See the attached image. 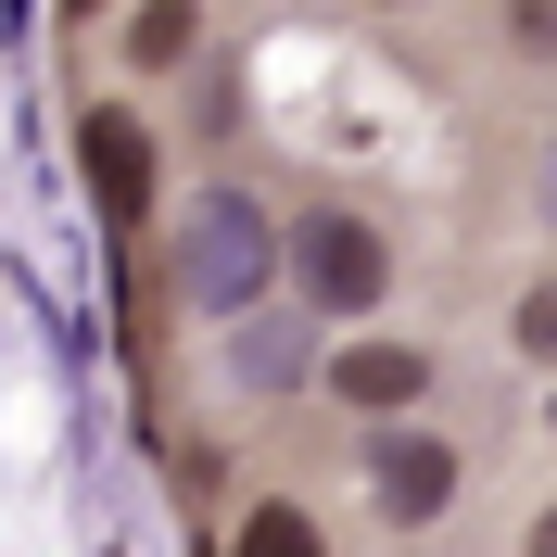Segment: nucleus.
Segmentation results:
<instances>
[{"label":"nucleus","mask_w":557,"mask_h":557,"mask_svg":"<svg viewBox=\"0 0 557 557\" xmlns=\"http://www.w3.org/2000/svg\"><path fill=\"white\" fill-rule=\"evenodd\" d=\"M292 278H305V305L368 317L393 292V242L368 228V215H305V228H292Z\"/></svg>","instance_id":"1"},{"label":"nucleus","mask_w":557,"mask_h":557,"mask_svg":"<svg viewBox=\"0 0 557 557\" xmlns=\"http://www.w3.org/2000/svg\"><path fill=\"white\" fill-rule=\"evenodd\" d=\"M267 215L242 203V190H203V203H190V253H177V267H190V292H203V305H253V292H267Z\"/></svg>","instance_id":"2"},{"label":"nucleus","mask_w":557,"mask_h":557,"mask_svg":"<svg viewBox=\"0 0 557 557\" xmlns=\"http://www.w3.org/2000/svg\"><path fill=\"white\" fill-rule=\"evenodd\" d=\"M444 494H456V444L444 431H381V444H368V507H381V520H444Z\"/></svg>","instance_id":"3"},{"label":"nucleus","mask_w":557,"mask_h":557,"mask_svg":"<svg viewBox=\"0 0 557 557\" xmlns=\"http://www.w3.org/2000/svg\"><path fill=\"white\" fill-rule=\"evenodd\" d=\"M76 152H89L102 215H114V228H139V203H152V139H139V114H89V127H76Z\"/></svg>","instance_id":"4"},{"label":"nucleus","mask_w":557,"mask_h":557,"mask_svg":"<svg viewBox=\"0 0 557 557\" xmlns=\"http://www.w3.org/2000/svg\"><path fill=\"white\" fill-rule=\"evenodd\" d=\"M330 393L368 406V418H393V406L431 393V355H418V343H355V355H330Z\"/></svg>","instance_id":"5"},{"label":"nucleus","mask_w":557,"mask_h":557,"mask_svg":"<svg viewBox=\"0 0 557 557\" xmlns=\"http://www.w3.org/2000/svg\"><path fill=\"white\" fill-rule=\"evenodd\" d=\"M190 38H203V13H190V0H139L127 64H190Z\"/></svg>","instance_id":"6"},{"label":"nucleus","mask_w":557,"mask_h":557,"mask_svg":"<svg viewBox=\"0 0 557 557\" xmlns=\"http://www.w3.org/2000/svg\"><path fill=\"white\" fill-rule=\"evenodd\" d=\"M228 557H330V545H317V520H305V507H278V494H267V507L242 520V545H228Z\"/></svg>","instance_id":"7"},{"label":"nucleus","mask_w":557,"mask_h":557,"mask_svg":"<svg viewBox=\"0 0 557 557\" xmlns=\"http://www.w3.org/2000/svg\"><path fill=\"white\" fill-rule=\"evenodd\" d=\"M242 381H253V393L305 381V330H242Z\"/></svg>","instance_id":"8"},{"label":"nucleus","mask_w":557,"mask_h":557,"mask_svg":"<svg viewBox=\"0 0 557 557\" xmlns=\"http://www.w3.org/2000/svg\"><path fill=\"white\" fill-rule=\"evenodd\" d=\"M507 330H520V355H532V368H557V278H532Z\"/></svg>","instance_id":"9"},{"label":"nucleus","mask_w":557,"mask_h":557,"mask_svg":"<svg viewBox=\"0 0 557 557\" xmlns=\"http://www.w3.org/2000/svg\"><path fill=\"white\" fill-rule=\"evenodd\" d=\"M507 26H520L532 64H557V0H507Z\"/></svg>","instance_id":"10"},{"label":"nucleus","mask_w":557,"mask_h":557,"mask_svg":"<svg viewBox=\"0 0 557 557\" xmlns=\"http://www.w3.org/2000/svg\"><path fill=\"white\" fill-rule=\"evenodd\" d=\"M520 557H557V507H545V520H532V545H520Z\"/></svg>","instance_id":"11"},{"label":"nucleus","mask_w":557,"mask_h":557,"mask_svg":"<svg viewBox=\"0 0 557 557\" xmlns=\"http://www.w3.org/2000/svg\"><path fill=\"white\" fill-rule=\"evenodd\" d=\"M64 13H102V0H64Z\"/></svg>","instance_id":"12"},{"label":"nucleus","mask_w":557,"mask_h":557,"mask_svg":"<svg viewBox=\"0 0 557 557\" xmlns=\"http://www.w3.org/2000/svg\"><path fill=\"white\" fill-rule=\"evenodd\" d=\"M545 203H557V177H545Z\"/></svg>","instance_id":"13"}]
</instances>
